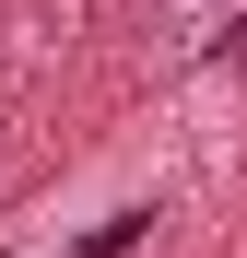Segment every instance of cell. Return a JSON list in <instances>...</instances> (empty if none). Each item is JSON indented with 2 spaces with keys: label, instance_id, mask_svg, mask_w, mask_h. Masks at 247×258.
<instances>
[{
  "label": "cell",
  "instance_id": "obj_1",
  "mask_svg": "<svg viewBox=\"0 0 247 258\" xmlns=\"http://www.w3.org/2000/svg\"><path fill=\"white\" fill-rule=\"evenodd\" d=\"M153 12H165V24H200V0H153Z\"/></svg>",
  "mask_w": 247,
  "mask_h": 258
}]
</instances>
